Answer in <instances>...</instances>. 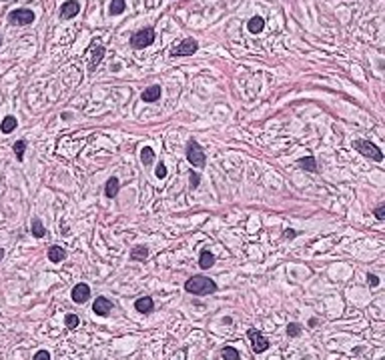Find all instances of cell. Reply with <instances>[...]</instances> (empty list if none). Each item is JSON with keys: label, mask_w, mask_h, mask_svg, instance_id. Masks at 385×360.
<instances>
[{"label": "cell", "mask_w": 385, "mask_h": 360, "mask_svg": "<svg viewBox=\"0 0 385 360\" xmlns=\"http://www.w3.org/2000/svg\"><path fill=\"white\" fill-rule=\"evenodd\" d=\"M213 264H215V256H213V252L203 250V252H201V256H199V266H201L203 270H209Z\"/></svg>", "instance_id": "cell-18"}, {"label": "cell", "mask_w": 385, "mask_h": 360, "mask_svg": "<svg viewBox=\"0 0 385 360\" xmlns=\"http://www.w3.org/2000/svg\"><path fill=\"white\" fill-rule=\"evenodd\" d=\"M118 188H120L118 178H116V176L109 178V180H107V186H105V194H107V198H114V196L118 194Z\"/></svg>", "instance_id": "cell-17"}, {"label": "cell", "mask_w": 385, "mask_h": 360, "mask_svg": "<svg viewBox=\"0 0 385 360\" xmlns=\"http://www.w3.org/2000/svg\"><path fill=\"white\" fill-rule=\"evenodd\" d=\"M197 50H199V42L195 38H185L177 46L170 48V56L173 58H177V56H193Z\"/></svg>", "instance_id": "cell-6"}, {"label": "cell", "mask_w": 385, "mask_h": 360, "mask_svg": "<svg viewBox=\"0 0 385 360\" xmlns=\"http://www.w3.org/2000/svg\"><path fill=\"white\" fill-rule=\"evenodd\" d=\"M14 155H16V160H22L24 158V150H26V140H16V144L12 146Z\"/></svg>", "instance_id": "cell-26"}, {"label": "cell", "mask_w": 385, "mask_h": 360, "mask_svg": "<svg viewBox=\"0 0 385 360\" xmlns=\"http://www.w3.org/2000/svg\"><path fill=\"white\" fill-rule=\"evenodd\" d=\"M155 174H157V178H165L166 176V166L165 164H159V166H157V170H155Z\"/></svg>", "instance_id": "cell-31"}, {"label": "cell", "mask_w": 385, "mask_h": 360, "mask_svg": "<svg viewBox=\"0 0 385 360\" xmlns=\"http://www.w3.org/2000/svg\"><path fill=\"white\" fill-rule=\"evenodd\" d=\"M141 98H143L145 102H157V100L161 98V86H159V84H153V86L145 88L143 94H141Z\"/></svg>", "instance_id": "cell-13"}, {"label": "cell", "mask_w": 385, "mask_h": 360, "mask_svg": "<svg viewBox=\"0 0 385 360\" xmlns=\"http://www.w3.org/2000/svg\"><path fill=\"white\" fill-rule=\"evenodd\" d=\"M78 12H80V2L78 0H66L60 6V18L62 20H70V18L78 16Z\"/></svg>", "instance_id": "cell-8"}, {"label": "cell", "mask_w": 385, "mask_h": 360, "mask_svg": "<svg viewBox=\"0 0 385 360\" xmlns=\"http://www.w3.org/2000/svg\"><path fill=\"white\" fill-rule=\"evenodd\" d=\"M223 358L225 360H239V350L233 346H225L223 348Z\"/></svg>", "instance_id": "cell-27"}, {"label": "cell", "mask_w": 385, "mask_h": 360, "mask_svg": "<svg viewBox=\"0 0 385 360\" xmlns=\"http://www.w3.org/2000/svg\"><path fill=\"white\" fill-rule=\"evenodd\" d=\"M4 258V248H0V260Z\"/></svg>", "instance_id": "cell-35"}, {"label": "cell", "mask_w": 385, "mask_h": 360, "mask_svg": "<svg viewBox=\"0 0 385 360\" xmlns=\"http://www.w3.org/2000/svg\"><path fill=\"white\" fill-rule=\"evenodd\" d=\"M0 46H2V34H0Z\"/></svg>", "instance_id": "cell-36"}, {"label": "cell", "mask_w": 385, "mask_h": 360, "mask_svg": "<svg viewBox=\"0 0 385 360\" xmlns=\"http://www.w3.org/2000/svg\"><path fill=\"white\" fill-rule=\"evenodd\" d=\"M185 290L189 294H195V296H207V294H215L219 290L217 282L203 276V274H197V276H191L187 282H185Z\"/></svg>", "instance_id": "cell-1"}, {"label": "cell", "mask_w": 385, "mask_h": 360, "mask_svg": "<svg viewBox=\"0 0 385 360\" xmlns=\"http://www.w3.org/2000/svg\"><path fill=\"white\" fill-rule=\"evenodd\" d=\"M126 8V0H110V6H109V12L112 16H120Z\"/></svg>", "instance_id": "cell-19"}, {"label": "cell", "mask_w": 385, "mask_h": 360, "mask_svg": "<svg viewBox=\"0 0 385 360\" xmlns=\"http://www.w3.org/2000/svg\"><path fill=\"white\" fill-rule=\"evenodd\" d=\"M301 332H303V326H301L299 322H291V324H287V334H289L291 338L301 336Z\"/></svg>", "instance_id": "cell-25"}, {"label": "cell", "mask_w": 385, "mask_h": 360, "mask_svg": "<svg viewBox=\"0 0 385 360\" xmlns=\"http://www.w3.org/2000/svg\"><path fill=\"white\" fill-rule=\"evenodd\" d=\"M32 234H34L36 238H42V236L47 234V228H45V224H42L40 218H32Z\"/></svg>", "instance_id": "cell-21"}, {"label": "cell", "mask_w": 385, "mask_h": 360, "mask_svg": "<svg viewBox=\"0 0 385 360\" xmlns=\"http://www.w3.org/2000/svg\"><path fill=\"white\" fill-rule=\"evenodd\" d=\"M263 28H265V20H263V16H253V18L247 22V30L253 32V34L263 32Z\"/></svg>", "instance_id": "cell-14"}, {"label": "cell", "mask_w": 385, "mask_h": 360, "mask_svg": "<svg viewBox=\"0 0 385 360\" xmlns=\"http://www.w3.org/2000/svg\"><path fill=\"white\" fill-rule=\"evenodd\" d=\"M187 160H189L195 168H203L205 162H207V156H205V152H203V148H201L199 142L193 140V138L187 142Z\"/></svg>", "instance_id": "cell-4"}, {"label": "cell", "mask_w": 385, "mask_h": 360, "mask_svg": "<svg viewBox=\"0 0 385 360\" xmlns=\"http://www.w3.org/2000/svg\"><path fill=\"white\" fill-rule=\"evenodd\" d=\"M309 326H311V328L317 326V318H311V320H309Z\"/></svg>", "instance_id": "cell-34"}, {"label": "cell", "mask_w": 385, "mask_h": 360, "mask_svg": "<svg viewBox=\"0 0 385 360\" xmlns=\"http://www.w3.org/2000/svg\"><path fill=\"white\" fill-rule=\"evenodd\" d=\"M189 182H191V188L195 190V188L199 186V182H201V174H199V172H193V170H191V174H189Z\"/></svg>", "instance_id": "cell-28"}, {"label": "cell", "mask_w": 385, "mask_h": 360, "mask_svg": "<svg viewBox=\"0 0 385 360\" xmlns=\"http://www.w3.org/2000/svg\"><path fill=\"white\" fill-rule=\"evenodd\" d=\"M153 308H155V302L151 296H141L139 300H135V310L141 314H151Z\"/></svg>", "instance_id": "cell-12"}, {"label": "cell", "mask_w": 385, "mask_h": 360, "mask_svg": "<svg viewBox=\"0 0 385 360\" xmlns=\"http://www.w3.org/2000/svg\"><path fill=\"white\" fill-rule=\"evenodd\" d=\"M147 256H149V248L147 246H135L131 250V258L133 260H145Z\"/></svg>", "instance_id": "cell-22"}, {"label": "cell", "mask_w": 385, "mask_h": 360, "mask_svg": "<svg viewBox=\"0 0 385 360\" xmlns=\"http://www.w3.org/2000/svg\"><path fill=\"white\" fill-rule=\"evenodd\" d=\"M373 214H375V218L377 220H385V204H379L375 210H373Z\"/></svg>", "instance_id": "cell-29"}, {"label": "cell", "mask_w": 385, "mask_h": 360, "mask_svg": "<svg viewBox=\"0 0 385 360\" xmlns=\"http://www.w3.org/2000/svg\"><path fill=\"white\" fill-rule=\"evenodd\" d=\"M247 336H249V340H251V348H253L257 354H261V352H265V350L269 348V340H267V336H265L261 330L249 328Z\"/></svg>", "instance_id": "cell-7"}, {"label": "cell", "mask_w": 385, "mask_h": 360, "mask_svg": "<svg viewBox=\"0 0 385 360\" xmlns=\"http://www.w3.org/2000/svg\"><path fill=\"white\" fill-rule=\"evenodd\" d=\"M112 310V302H110L107 296H97L95 304H93V312L97 316H109V312Z\"/></svg>", "instance_id": "cell-10"}, {"label": "cell", "mask_w": 385, "mask_h": 360, "mask_svg": "<svg viewBox=\"0 0 385 360\" xmlns=\"http://www.w3.org/2000/svg\"><path fill=\"white\" fill-rule=\"evenodd\" d=\"M297 234H299L297 230H291V228H287V230H285V234H283V238H295Z\"/></svg>", "instance_id": "cell-33"}, {"label": "cell", "mask_w": 385, "mask_h": 360, "mask_svg": "<svg viewBox=\"0 0 385 360\" xmlns=\"http://www.w3.org/2000/svg\"><path fill=\"white\" fill-rule=\"evenodd\" d=\"M64 258H66V250H64L62 246L55 244V246H51V248H49V260H51V262L58 264V262H62Z\"/></svg>", "instance_id": "cell-15"}, {"label": "cell", "mask_w": 385, "mask_h": 360, "mask_svg": "<svg viewBox=\"0 0 385 360\" xmlns=\"http://www.w3.org/2000/svg\"><path fill=\"white\" fill-rule=\"evenodd\" d=\"M155 40H157L155 28H153V26H147V28L137 30V32L131 36V46H133L135 50H143V48H149Z\"/></svg>", "instance_id": "cell-2"}, {"label": "cell", "mask_w": 385, "mask_h": 360, "mask_svg": "<svg viewBox=\"0 0 385 360\" xmlns=\"http://www.w3.org/2000/svg\"><path fill=\"white\" fill-rule=\"evenodd\" d=\"M353 148H355L357 152H361L363 156L375 160V162H381V160H383V152H381L373 142H369V140H355V142H353Z\"/></svg>", "instance_id": "cell-5"}, {"label": "cell", "mask_w": 385, "mask_h": 360, "mask_svg": "<svg viewBox=\"0 0 385 360\" xmlns=\"http://www.w3.org/2000/svg\"><path fill=\"white\" fill-rule=\"evenodd\" d=\"M105 46L99 44V46H93V56H91V62H89V72H95L97 66L103 62V56H105Z\"/></svg>", "instance_id": "cell-11"}, {"label": "cell", "mask_w": 385, "mask_h": 360, "mask_svg": "<svg viewBox=\"0 0 385 360\" xmlns=\"http://www.w3.org/2000/svg\"><path fill=\"white\" fill-rule=\"evenodd\" d=\"M34 18H36V14L30 8H16V10L8 12V24H12V26H28L34 22Z\"/></svg>", "instance_id": "cell-3"}, {"label": "cell", "mask_w": 385, "mask_h": 360, "mask_svg": "<svg viewBox=\"0 0 385 360\" xmlns=\"http://www.w3.org/2000/svg\"><path fill=\"white\" fill-rule=\"evenodd\" d=\"M299 166H301L303 170H307V172H317V170H319L315 156H311V155L305 156V158H301V160H299Z\"/></svg>", "instance_id": "cell-16"}, {"label": "cell", "mask_w": 385, "mask_h": 360, "mask_svg": "<svg viewBox=\"0 0 385 360\" xmlns=\"http://www.w3.org/2000/svg\"><path fill=\"white\" fill-rule=\"evenodd\" d=\"M16 124H18V122H16L14 116H6V118L2 120V124H0V130H2L4 134H10V132L16 128Z\"/></svg>", "instance_id": "cell-20"}, {"label": "cell", "mask_w": 385, "mask_h": 360, "mask_svg": "<svg viewBox=\"0 0 385 360\" xmlns=\"http://www.w3.org/2000/svg\"><path fill=\"white\" fill-rule=\"evenodd\" d=\"M153 160H155V152H153V148L145 146V148L141 150V162H143L145 166H149V164H153Z\"/></svg>", "instance_id": "cell-23"}, {"label": "cell", "mask_w": 385, "mask_h": 360, "mask_svg": "<svg viewBox=\"0 0 385 360\" xmlns=\"http://www.w3.org/2000/svg\"><path fill=\"white\" fill-rule=\"evenodd\" d=\"M70 296H72V300H74L76 304H84V302L89 300V296H91V288H89V284H84V282L76 284V286L72 288Z\"/></svg>", "instance_id": "cell-9"}, {"label": "cell", "mask_w": 385, "mask_h": 360, "mask_svg": "<svg viewBox=\"0 0 385 360\" xmlns=\"http://www.w3.org/2000/svg\"><path fill=\"white\" fill-rule=\"evenodd\" d=\"M32 360H51V354H49V350H38Z\"/></svg>", "instance_id": "cell-30"}, {"label": "cell", "mask_w": 385, "mask_h": 360, "mask_svg": "<svg viewBox=\"0 0 385 360\" xmlns=\"http://www.w3.org/2000/svg\"><path fill=\"white\" fill-rule=\"evenodd\" d=\"M367 282H369V286H379V278L375 274H367Z\"/></svg>", "instance_id": "cell-32"}, {"label": "cell", "mask_w": 385, "mask_h": 360, "mask_svg": "<svg viewBox=\"0 0 385 360\" xmlns=\"http://www.w3.org/2000/svg\"><path fill=\"white\" fill-rule=\"evenodd\" d=\"M64 324H66L68 330H74V328H78L80 318H78L76 314H66V316H64Z\"/></svg>", "instance_id": "cell-24"}]
</instances>
